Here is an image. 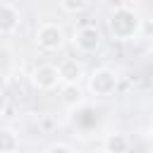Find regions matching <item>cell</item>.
<instances>
[{
    "instance_id": "obj_1",
    "label": "cell",
    "mask_w": 153,
    "mask_h": 153,
    "mask_svg": "<svg viewBox=\"0 0 153 153\" xmlns=\"http://www.w3.org/2000/svg\"><path fill=\"white\" fill-rule=\"evenodd\" d=\"M108 31L117 43H129L141 36V14L131 2L117 5L108 17Z\"/></svg>"
},
{
    "instance_id": "obj_2",
    "label": "cell",
    "mask_w": 153,
    "mask_h": 153,
    "mask_svg": "<svg viewBox=\"0 0 153 153\" xmlns=\"http://www.w3.org/2000/svg\"><path fill=\"white\" fill-rule=\"evenodd\" d=\"M36 45L43 53H60L67 45V33L57 22H43L36 26Z\"/></svg>"
},
{
    "instance_id": "obj_3",
    "label": "cell",
    "mask_w": 153,
    "mask_h": 153,
    "mask_svg": "<svg viewBox=\"0 0 153 153\" xmlns=\"http://www.w3.org/2000/svg\"><path fill=\"white\" fill-rule=\"evenodd\" d=\"M86 79H88V93L96 96V98H110L117 91V84H120L117 72L110 69V67H96Z\"/></svg>"
},
{
    "instance_id": "obj_4",
    "label": "cell",
    "mask_w": 153,
    "mask_h": 153,
    "mask_svg": "<svg viewBox=\"0 0 153 153\" xmlns=\"http://www.w3.org/2000/svg\"><path fill=\"white\" fill-rule=\"evenodd\" d=\"M72 45L79 55H93L100 50L103 45V33L96 24H84V26H76L74 33H72Z\"/></svg>"
},
{
    "instance_id": "obj_5",
    "label": "cell",
    "mask_w": 153,
    "mask_h": 153,
    "mask_svg": "<svg viewBox=\"0 0 153 153\" xmlns=\"http://www.w3.org/2000/svg\"><path fill=\"white\" fill-rule=\"evenodd\" d=\"M31 84H33V88H38V91H55L57 86H62L57 65H53V62L36 65L33 72H31Z\"/></svg>"
},
{
    "instance_id": "obj_6",
    "label": "cell",
    "mask_w": 153,
    "mask_h": 153,
    "mask_svg": "<svg viewBox=\"0 0 153 153\" xmlns=\"http://www.w3.org/2000/svg\"><path fill=\"white\" fill-rule=\"evenodd\" d=\"M57 72H60L62 86H79V81L86 76V67L79 57H62L57 62Z\"/></svg>"
},
{
    "instance_id": "obj_7",
    "label": "cell",
    "mask_w": 153,
    "mask_h": 153,
    "mask_svg": "<svg viewBox=\"0 0 153 153\" xmlns=\"http://www.w3.org/2000/svg\"><path fill=\"white\" fill-rule=\"evenodd\" d=\"M22 12L14 2H0V36H10L19 29Z\"/></svg>"
},
{
    "instance_id": "obj_8",
    "label": "cell",
    "mask_w": 153,
    "mask_h": 153,
    "mask_svg": "<svg viewBox=\"0 0 153 153\" xmlns=\"http://www.w3.org/2000/svg\"><path fill=\"white\" fill-rule=\"evenodd\" d=\"M103 148H105L108 153H129V148H131V141H129V136H127V134H120V131H115V134H108V136H105V141H103Z\"/></svg>"
},
{
    "instance_id": "obj_9",
    "label": "cell",
    "mask_w": 153,
    "mask_h": 153,
    "mask_svg": "<svg viewBox=\"0 0 153 153\" xmlns=\"http://www.w3.org/2000/svg\"><path fill=\"white\" fill-rule=\"evenodd\" d=\"M19 143V134L12 127H0V153H17Z\"/></svg>"
},
{
    "instance_id": "obj_10",
    "label": "cell",
    "mask_w": 153,
    "mask_h": 153,
    "mask_svg": "<svg viewBox=\"0 0 153 153\" xmlns=\"http://www.w3.org/2000/svg\"><path fill=\"white\" fill-rule=\"evenodd\" d=\"M57 10L65 12V14H81V12L88 10V2L86 0H60Z\"/></svg>"
},
{
    "instance_id": "obj_11",
    "label": "cell",
    "mask_w": 153,
    "mask_h": 153,
    "mask_svg": "<svg viewBox=\"0 0 153 153\" xmlns=\"http://www.w3.org/2000/svg\"><path fill=\"white\" fill-rule=\"evenodd\" d=\"M62 91H65V96H62L65 103H79V100H81L79 86H62Z\"/></svg>"
},
{
    "instance_id": "obj_12",
    "label": "cell",
    "mask_w": 153,
    "mask_h": 153,
    "mask_svg": "<svg viewBox=\"0 0 153 153\" xmlns=\"http://www.w3.org/2000/svg\"><path fill=\"white\" fill-rule=\"evenodd\" d=\"M43 153H76L69 143H65V141H55V143H50Z\"/></svg>"
},
{
    "instance_id": "obj_13",
    "label": "cell",
    "mask_w": 153,
    "mask_h": 153,
    "mask_svg": "<svg viewBox=\"0 0 153 153\" xmlns=\"http://www.w3.org/2000/svg\"><path fill=\"white\" fill-rule=\"evenodd\" d=\"M5 108H7V96H5V93H0V115L5 112Z\"/></svg>"
},
{
    "instance_id": "obj_14",
    "label": "cell",
    "mask_w": 153,
    "mask_h": 153,
    "mask_svg": "<svg viewBox=\"0 0 153 153\" xmlns=\"http://www.w3.org/2000/svg\"><path fill=\"white\" fill-rule=\"evenodd\" d=\"M146 136H148V141L153 143V120L148 122V129H146Z\"/></svg>"
},
{
    "instance_id": "obj_15",
    "label": "cell",
    "mask_w": 153,
    "mask_h": 153,
    "mask_svg": "<svg viewBox=\"0 0 153 153\" xmlns=\"http://www.w3.org/2000/svg\"><path fill=\"white\" fill-rule=\"evenodd\" d=\"M88 153H108L105 148H93V151H88Z\"/></svg>"
}]
</instances>
